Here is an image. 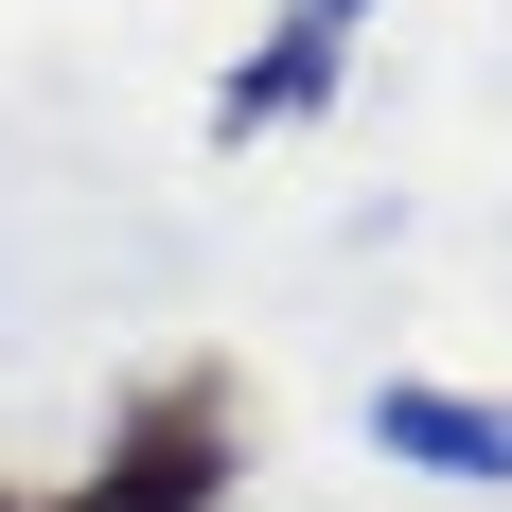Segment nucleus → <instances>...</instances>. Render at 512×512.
Segmentation results:
<instances>
[{
	"label": "nucleus",
	"instance_id": "1",
	"mask_svg": "<svg viewBox=\"0 0 512 512\" xmlns=\"http://www.w3.org/2000/svg\"><path fill=\"white\" fill-rule=\"evenodd\" d=\"M230 477H248V389L212 354H177V371L124 389L106 460L71 477V495H36V512H230Z\"/></svg>",
	"mask_w": 512,
	"mask_h": 512
},
{
	"label": "nucleus",
	"instance_id": "2",
	"mask_svg": "<svg viewBox=\"0 0 512 512\" xmlns=\"http://www.w3.org/2000/svg\"><path fill=\"white\" fill-rule=\"evenodd\" d=\"M354 18H371V0H283V36H265L248 71L212 89V142H265V124H318V106H336V71H354Z\"/></svg>",
	"mask_w": 512,
	"mask_h": 512
},
{
	"label": "nucleus",
	"instance_id": "3",
	"mask_svg": "<svg viewBox=\"0 0 512 512\" xmlns=\"http://www.w3.org/2000/svg\"><path fill=\"white\" fill-rule=\"evenodd\" d=\"M371 442L424 460V477H512V407H495V389H424V371L371 407Z\"/></svg>",
	"mask_w": 512,
	"mask_h": 512
},
{
	"label": "nucleus",
	"instance_id": "4",
	"mask_svg": "<svg viewBox=\"0 0 512 512\" xmlns=\"http://www.w3.org/2000/svg\"><path fill=\"white\" fill-rule=\"evenodd\" d=\"M0 512H36V495H0Z\"/></svg>",
	"mask_w": 512,
	"mask_h": 512
}]
</instances>
